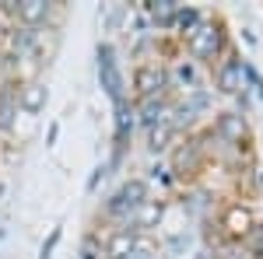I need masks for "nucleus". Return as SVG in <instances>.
<instances>
[{"label": "nucleus", "instance_id": "nucleus-1", "mask_svg": "<svg viewBox=\"0 0 263 259\" xmlns=\"http://www.w3.org/2000/svg\"><path fill=\"white\" fill-rule=\"evenodd\" d=\"M186 49H190V56L200 63H221V53H224V32L221 25L214 18H207L203 25H197L193 32H190V39H186Z\"/></svg>", "mask_w": 263, "mask_h": 259}, {"label": "nucleus", "instance_id": "nucleus-2", "mask_svg": "<svg viewBox=\"0 0 263 259\" xmlns=\"http://www.w3.org/2000/svg\"><path fill=\"white\" fill-rule=\"evenodd\" d=\"M218 228L224 231V238L232 242H242L253 228H256V217H253V210L239 203V200H228L221 207V214H218Z\"/></svg>", "mask_w": 263, "mask_h": 259}, {"label": "nucleus", "instance_id": "nucleus-3", "mask_svg": "<svg viewBox=\"0 0 263 259\" xmlns=\"http://www.w3.org/2000/svg\"><path fill=\"white\" fill-rule=\"evenodd\" d=\"M18 109H25L28 116H39L42 109H46V84L39 81H28V84H21L18 88Z\"/></svg>", "mask_w": 263, "mask_h": 259}, {"label": "nucleus", "instance_id": "nucleus-4", "mask_svg": "<svg viewBox=\"0 0 263 259\" xmlns=\"http://www.w3.org/2000/svg\"><path fill=\"white\" fill-rule=\"evenodd\" d=\"M214 77L221 84V91H239V88H242V63L228 53V56L214 67Z\"/></svg>", "mask_w": 263, "mask_h": 259}, {"label": "nucleus", "instance_id": "nucleus-5", "mask_svg": "<svg viewBox=\"0 0 263 259\" xmlns=\"http://www.w3.org/2000/svg\"><path fill=\"white\" fill-rule=\"evenodd\" d=\"M14 14H18L21 25H42V21L53 14V7H49V4H42V0H25V4L14 7Z\"/></svg>", "mask_w": 263, "mask_h": 259}, {"label": "nucleus", "instance_id": "nucleus-6", "mask_svg": "<svg viewBox=\"0 0 263 259\" xmlns=\"http://www.w3.org/2000/svg\"><path fill=\"white\" fill-rule=\"evenodd\" d=\"M130 249H134V231H130V228H120V231L109 238L105 256H109V259H126V256H130Z\"/></svg>", "mask_w": 263, "mask_h": 259}, {"label": "nucleus", "instance_id": "nucleus-7", "mask_svg": "<svg viewBox=\"0 0 263 259\" xmlns=\"http://www.w3.org/2000/svg\"><path fill=\"white\" fill-rule=\"evenodd\" d=\"M14 112H18V98L14 95H0V130H11L14 126Z\"/></svg>", "mask_w": 263, "mask_h": 259}]
</instances>
